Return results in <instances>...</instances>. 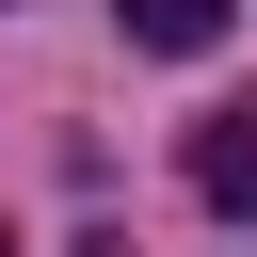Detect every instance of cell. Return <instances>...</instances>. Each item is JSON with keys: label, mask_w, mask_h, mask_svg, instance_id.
<instances>
[{"label": "cell", "mask_w": 257, "mask_h": 257, "mask_svg": "<svg viewBox=\"0 0 257 257\" xmlns=\"http://www.w3.org/2000/svg\"><path fill=\"white\" fill-rule=\"evenodd\" d=\"M112 16H128V48H177V64H193V48H225L241 0H112Z\"/></svg>", "instance_id": "cell-2"}, {"label": "cell", "mask_w": 257, "mask_h": 257, "mask_svg": "<svg viewBox=\"0 0 257 257\" xmlns=\"http://www.w3.org/2000/svg\"><path fill=\"white\" fill-rule=\"evenodd\" d=\"M0 257H16V241H0Z\"/></svg>", "instance_id": "cell-3"}, {"label": "cell", "mask_w": 257, "mask_h": 257, "mask_svg": "<svg viewBox=\"0 0 257 257\" xmlns=\"http://www.w3.org/2000/svg\"><path fill=\"white\" fill-rule=\"evenodd\" d=\"M177 177H193V193H209V209H257V112H209V128H193V161H177Z\"/></svg>", "instance_id": "cell-1"}]
</instances>
